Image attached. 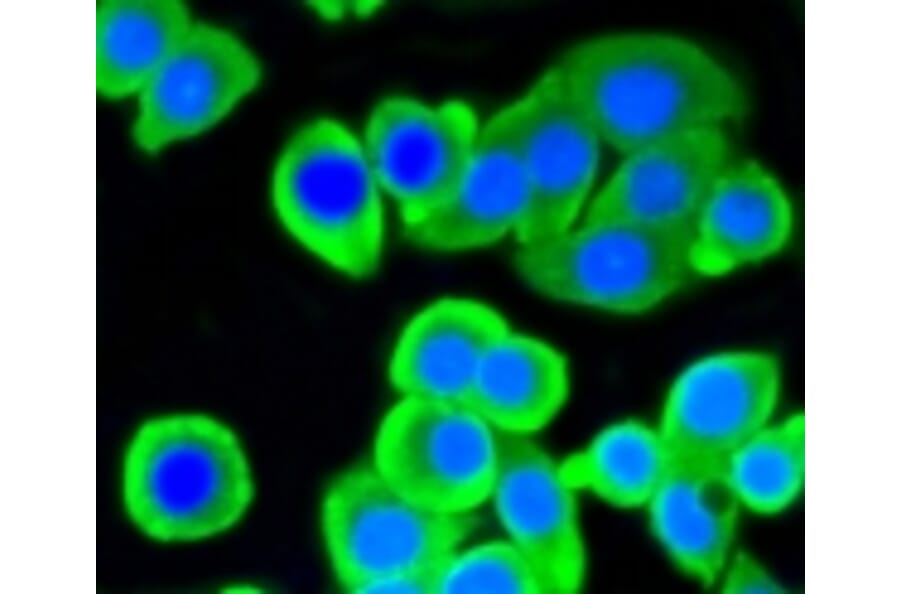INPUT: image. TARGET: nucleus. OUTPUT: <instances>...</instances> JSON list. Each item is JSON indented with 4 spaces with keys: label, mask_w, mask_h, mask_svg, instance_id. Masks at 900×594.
I'll use <instances>...</instances> for the list:
<instances>
[{
    "label": "nucleus",
    "mask_w": 900,
    "mask_h": 594,
    "mask_svg": "<svg viewBox=\"0 0 900 594\" xmlns=\"http://www.w3.org/2000/svg\"><path fill=\"white\" fill-rule=\"evenodd\" d=\"M555 64L601 141L625 155L674 136L722 129L746 109L743 89L720 62L670 34L593 37Z\"/></svg>",
    "instance_id": "nucleus-1"
},
{
    "label": "nucleus",
    "mask_w": 900,
    "mask_h": 594,
    "mask_svg": "<svg viewBox=\"0 0 900 594\" xmlns=\"http://www.w3.org/2000/svg\"><path fill=\"white\" fill-rule=\"evenodd\" d=\"M121 493L131 522L161 542H193L233 527L248 510L254 480L240 440L198 413L145 421L123 457Z\"/></svg>",
    "instance_id": "nucleus-2"
},
{
    "label": "nucleus",
    "mask_w": 900,
    "mask_h": 594,
    "mask_svg": "<svg viewBox=\"0 0 900 594\" xmlns=\"http://www.w3.org/2000/svg\"><path fill=\"white\" fill-rule=\"evenodd\" d=\"M269 195L279 224L314 258L355 279L375 273L385 244L384 194L347 126L329 117L300 126L275 161Z\"/></svg>",
    "instance_id": "nucleus-3"
},
{
    "label": "nucleus",
    "mask_w": 900,
    "mask_h": 594,
    "mask_svg": "<svg viewBox=\"0 0 900 594\" xmlns=\"http://www.w3.org/2000/svg\"><path fill=\"white\" fill-rule=\"evenodd\" d=\"M690 236L625 222H583L520 243L513 265L538 294L615 314L653 309L695 274Z\"/></svg>",
    "instance_id": "nucleus-4"
},
{
    "label": "nucleus",
    "mask_w": 900,
    "mask_h": 594,
    "mask_svg": "<svg viewBox=\"0 0 900 594\" xmlns=\"http://www.w3.org/2000/svg\"><path fill=\"white\" fill-rule=\"evenodd\" d=\"M320 515L335 575L356 593L397 574H435L472 524L466 513L439 512L412 500L373 464L340 473L325 491Z\"/></svg>",
    "instance_id": "nucleus-5"
},
{
    "label": "nucleus",
    "mask_w": 900,
    "mask_h": 594,
    "mask_svg": "<svg viewBox=\"0 0 900 594\" xmlns=\"http://www.w3.org/2000/svg\"><path fill=\"white\" fill-rule=\"evenodd\" d=\"M493 429L465 402L403 397L378 427L372 464L417 503L465 514L490 497L498 457Z\"/></svg>",
    "instance_id": "nucleus-6"
},
{
    "label": "nucleus",
    "mask_w": 900,
    "mask_h": 594,
    "mask_svg": "<svg viewBox=\"0 0 900 594\" xmlns=\"http://www.w3.org/2000/svg\"><path fill=\"white\" fill-rule=\"evenodd\" d=\"M261 64L232 31L195 20L137 95L131 139L156 155L221 123L258 87Z\"/></svg>",
    "instance_id": "nucleus-7"
},
{
    "label": "nucleus",
    "mask_w": 900,
    "mask_h": 594,
    "mask_svg": "<svg viewBox=\"0 0 900 594\" xmlns=\"http://www.w3.org/2000/svg\"><path fill=\"white\" fill-rule=\"evenodd\" d=\"M780 387L779 363L770 353L708 354L676 376L656 427L674 461L721 464L768 425Z\"/></svg>",
    "instance_id": "nucleus-8"
},
{
    "label": "nucleus",
    "mask_w": 900,
    "mask_h": 594,
    "mask_svg": "<svg viewBox=\"0 0 900 594\" xmlns=\"http://www.w3.org/2000/svg\"><path fill=\"white\" fill-rule=\"evenodd\" d=\"M479 129L473 109L459 100L432 106L392 96L372 109L361 140L384 197L394 203L404 226L447 197Z\"/></svg>",
    "instance_id": "nucleus-9"
},
{
    "label": "nucleus",
    "mask_w": 900,
    "mask_h": 594,
    "mask_svg": "<svg viewBox=\"0 0 900 594\" xmlns=\"http://www.w3.org/2000/svg\"><path fill=\"white\" fill-rule=\"evenodd\" d=\"M515 102L529 184L516 234L523 243L573 227L593 187L602 141L556 64Z\"/></svg>",
    "instance_id": "nucleus-10"
},
{
    "label": "nucleus",
    "mask_w": 900,
    "mask_h": 594,
    "mask_svg": "<svg viewBox=\"0 0 900 594\" xmlns=\"http://www.w3.org/2000/svg\"><path fill=\"white\" fill-rule=\"evenodd\" d=\"M497 438L490 497L509 541L533 568L543 593L579 591L587 560L577 490L561 463L528 436L497 431Z\"/></svg>",
    "instance_id": "nucleus-11"
},
{
    "label": "nucleus",
    "mask_w": 900,
    "mask_h": 594,
    "mask_svg": "<svg viewBox=\"0 0 900 594\" xmlns=\"http://www.w3.org/2000/svg\"><path fill=\"white\" fill-rule=\"evenodd\" d=\"M528 205L529 184L514 101L480 127L447 197L404 230L412 243L427 250H475L516 235Z\"/></svg>",
    "instance_id": "nucleus-12"
},
{
    "label": "nucleus",
    "mask_w": 900,
    "mask_h": 594,
    "mask_svg": "<svg viewBox=\"0 0 900 594\" xmlns=\"http://www.w3.org/2000/svg\"><path fill=\"white\" fill-rule=\"evenodd\" d=\"M625 156L584 222H625L691 237L710 191L732 162L720 128L674 136Z\"/></svg>",
    "instance_id": "nucleus-13"
},
{
    "label": "nucleus",
    "mask_w": 900,
    "mask_h": 594,
    "mask_svg": "<svg viewBox=\"0 0 900 594\" xmlns=\"http://www.w3.org/2000/svg\"><path fill=\"white\" fill-rule=\"evenodd\" d=\"M509 328L491 306L469 298L433 301L401 329L388 377L403 397L465 402L484 354Z\"/></svg>",
    "instance_id": "nucleus-14"
},
{
    "label": "nucleus",
    "mask_w": 900,
    "mask_h": 594,
    "mask_svg": "<svg viewBox=\"0 0 900 594\" xmlns=\"http://www.w3.org/2000/svg\"><path fill=\"white\" fill-rule=\"evenodd\" d=\"M792 226V207L778 181L755 162H731L692 231L693 270L716 277L762 262L784 248Z\"/></svg>",
    "instance_id": "nucleus-15"
},
{
    "label": "nucleus",
    "mask_w": 900,
    "mask_h": 594,
    "mask_svg": "<svg viewBox=\"0 0 900 594\" xmlns=\"http://www.w3.org/2000/svg\"><path fill=\"white\" fill-rule=\"evenodd\" d=\"M645 506L673 564L702 585L715 583L730 560L740 507L721 464L673 460Z\"/></svg>",
    "instance_id": "nucleus-16"
},
{
    "label": "nucleus",
    "mask_w": 900,
    "mask_h": 594,
    "mask_svg": "<svg viewBox=\"0 0 900 594\" xmlns=\"http://www.w3.org/2000/svg\"><path fill=\"white\" fill-rule=\"evenodd\" d=\"M569 392L565 356L539 338L508 329L484 354L465 403L497 431L529 436L559 414Z\"/></svg>",
    "instance_id": "nucleus-17"
},
{
    "label": "nucleus",
    "mask_w": 900,
    "mask_h": 594,
    "mask_svg": "<svg viewBox=\"0 0 900 594\" xmlns=\"http://www.w3.org/2000/svg\"><path fill=\"white\" fill-rule=\"evenodd\" d=\"M194 21L180 1L97 2V93L111 101L135 97Z\"/></svg>",
    "instance_id": "nucleus-18"
},
{
    "label": "nucleus",
    "mask_w": 900,
    "mask_h": 594,
    "mask_svg": "<svg viewBox=\"0 0 900 594\" xmlns=\"http://www.w3.org/2000/svg\"><path fill=\"white\" fill-rule=\"evenodd\" d=\"M673 463L657 427L637 419L602 428L561 463L576 490H588L611 506H645Z\"/></svg>",
    "instance_id": "nucleus-19"
},
{
    "label": "nucleus",
    "mask_w": 900,
    "mask_h": 594,
    "mask_svg": "<svg viewBox=\"0 0 900 594\" xmlns=\"http://www.w3.org/2000/svg\"><path fill=\"white\" fill-rule=\"evenodd\" d=\"M768 425L729 454L721 468L740 505L770 515L790 505L803 487L805 419L796 414Z\"/></svg>",
    "instance_id": "nucleus-20"
},
{
    "label": "nucleus",
    "mask_w": 900,
    "mask_h": 594,
    "mask_svg": "<svg viewBox=\"0 0 900 594\" xmlns=\"http://www.w3.org/2000/svg\"><path fill=\"white\" fill-rule=\"evenodd\" d=\"M433 593H543L522 553L510 541L454 552L436 570Z\"/></svg>",
    "instance_id": "nucleus-21"
},
{
    "label": "nucleus",
    "mask_w": 900,
    "mask_h": 594,
    "mask_svg": "<svg viewBox=\"0 0 900 594\" xmlns=\"http://www.w3.org/2000/svg\"><path fill=\"white\" fill-rule=\"evenodd\" d=\"M723 591L730 593L777 592L779 588L757 562L744 554L728 561Z\"/></svg>",
    "instance_id": "nucleus-22"
}]
</instances>
